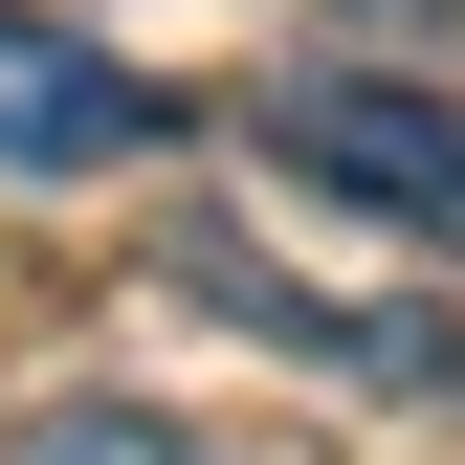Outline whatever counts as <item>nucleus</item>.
<instances>
[{
  "label": "nucleus",
  "instance_id": "obj_1",
  "mask_svg": "<svg viewBox=\"0 0 465 465\" xmlns=\"http://www.w3.org/2000/svg\"><path fill=\"white\" fill-rule=\"evenodd\" d=\"M244 134H266V178H311V200H355L377 244L465 266V89H421V67H266Z\"/></svg>",
  "mask_w": 465,
  "mask_h": 465
},
{
  "label": "nucleus",
  "instance_id": "obj_2",
  "mask_svg": "<svg viewBox=\"0 0 465 465\" xmlns=\"http://www.w3.org/2000/svg\"><path fill=\"white\" fill-rule=\"evenodd\" d=\"M155 134H178V89H155V67H111L89 23L0 0V178H134Z\"/></svg>",
  "mask_w": 465,
  "mask_h": 465
},
{
  "label": "nucleus",
  "instance_id": "obj_3",
  "mask_svg": "<svg viewBox=\"0 0 465 465\" xmlns=\"http://www.w3.org/2000/svg\"><path fill=\"white\" fill-rule=\"evenodd\" d=\"M178 288H200V311H244V332H288V355H332V377L465 399V332H443V311H332V288H266L244 244H178Z\"/></svg>",
  "mask_w": 465,
  "mask_h": 465
},
{
  "label": "nucleus",
  "instance_id": "obj_4",
  "mask_svg": "<svg viewBox=\"0 0 465 465\" xmlns=\"http://www.w3.org/2000/svg\"><path fill=\"white\" fill-rule=\"evenodd\" d=\"M0 465H222V443H178L155 399H45V421H0Z\"/></svg>",
  "mask_w": 465,
  "mask_h": 465
}]
</instances>
